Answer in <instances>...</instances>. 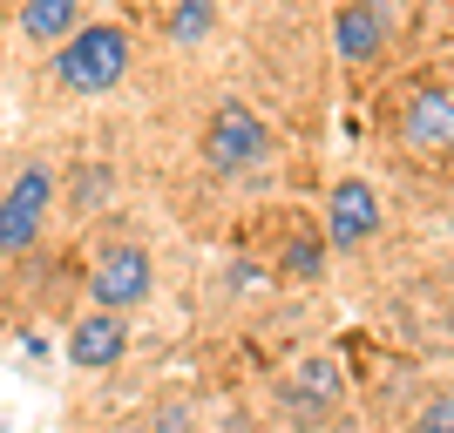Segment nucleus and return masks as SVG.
<instances>
[{
	"label": "nucleus",
	"instance_id": "f257e3e1",
	"mask_svg": "<svg viewBox=\"0 0 454 433\" xmlns=\"http://www.w3.org/2000/svg\"><path fill=\"white\" fill-rule=\"evenodd\" d=\"M122 75H129V35H122L115 20L75 27V35L55 48V81L68 95H109Z\"/></svg>",
	"mask_w": 454,
	"mask_h": 433
},
{
	"label": "nucleus",
	"instance_id": "f03ea898",
	"mask_svg": "<svg viewBox=\"0 0 454 433\" xmlns=\"http://www.w3.org/2000/svg\"><path fill=\"white\" fill-rule=\"evenodd\" d=\"M204 163L217 176L265 170V163H271V129L245 109V102H224V109L210 115V129H204Z\"/></svg>",
	"mask_w": 454,
	"mask_h": 433
},
{
	"label": "nucleus",
	"instance_id": "7ed1b4c3",
	"mask_svg": "<svg viewBox=\"0 0 454 433\" xmlns=\"http://www.w3.org/2000/svg\"><path fill=\"white\" fill-rule=\"evenodd\" d=\"M48 204H55V170H48V163H27V170L7 183V197H0V258H14V251L35 244L41 224H48Z\"/></svg>",
	"mask_w": 454,
	"mask_h": 433
},
{
	"label": "nucleus",
	"instance_id": "20e7f679",
	"mask_svg": "<svg viewBox=\"0 0 454 433\" xmlns=\"http://www.w3.org/2000/svg\"><path fill=\"white\" fill-rule=\"evenodd\" d=\"M150 284H156L150 251H136V244H109L102 258H95V271H89L95 312H129V305L150 298Z\"/></svg>",
	"mask_w": 454,
	"mask_h": 433
},
{
	"label": "nucleus",
	"instance_id": "39448f33",
	"mask_svg": "<svg viewBox=\"0 0 454 433\" xmlns=\"http://www.w3.org/2000/svg\"><path fill=\"white\" fill-rule=\"evenodd\" d=\"M373 230H380L373 183H366V176H340L333 197H325V244H333V251H353V244H366Z\"/></svg>",
	"mask_w": 454,
	"mask_h": 433
},
{
	"label": "nucleus",
	"instance_id": "423d86ee",
	"mask_svg": "<svg viewBox=\"0 0 454 433\" xmlns=\"http://www.w3.org/2000/svg\"><path fill=\"white\" fill-rule=\"evenodd\" d=\"M400 143H407V150H427V156L454 150V95L448 89H420L414 102L400 109Z\"/></svg>",
	"mask_w": 454,
	"mask_h": 433
},
{
	"label": "nucleus",
	"instance_id": "0eeeda50",
	"mask_svg": "<svg viewBox=\"0 0 454 433\" xmlns=\"http://www.w3.org/2000/svg\"><path fill=\"white\" fill-rule=\"evenodd\" d=\"M333 48L340 61H373L387 48V0H346L333 14Z\"/></svg>",
	"mask_w": 454,
	"mask_h": 433
},
{
	"label": "nucleus",
	"instance_id": "6e6552de",
	"mask_svg": "<svg viewBox=\"0 0 454 433\" xmlns=\"http://www.w3.org/2000/svg\"><path fill=\"white\" fill-rule=\"evenodd\" d=\"M122 352H129V325H122V312H89V319L75 325V339H68V359H75L82 373H102V366H115Z\"/></svg>",
	"mask_w": 454,
	"mask_h": 433
},
{
	"label": "nucleus",
	"instance_id": "1a4fd4ad",
	"mask_svg": "<svg viewBox=\"0 0 454 433\" xmlns=\"http://www.w3.org/2000/svg\"><path fill=\"white\" fill-rule=\"evenodd\" d=\"M20 27L35 48H61V41L82 27V0H27L20 7Z\"/></svg>",
	"mask_w": 454,
	"mask_h": 433
},
{
	"label": "nucleus",
	"instance_id": "9d476101",
	"mask_svg": "<svg viewBox=\"0 0 454 433\" xmlns=\"http://www.w3.org/2000/svg\"><path fill=\"white\" fill-rule=\"evenodd\" d=\"M299 393L319 399V406H333V399H340V366H333V359H305L299 366Z\"/></svg>",
	"mask_w": 454,
	"mask_h": 433
},
{
	"label": "nucleus",
	"instance_id": "9b49d317",
	"mask_svg": "<svg viewBox=\"0 0 454 433\" xmlns=\"http://www.w3.org/2000/svg\"><path fill=\"white\" fill-rule=\"evenodd\" d=\"M210 20H217V7H210V0H176V14H170V35L190 48V41H204V35H210Z\"/></svg>",
	"mask_w": 454,
	"mask_h": 433
},
{
	"label": "nucleus",
	"instance_id": "f8f14e48",
	"mask_svg": "<svg viewBox=\"0 0 454 433\" xmlns=\"http://www.w3.org/2000/svg\"><path fill=\"white\" fill-rule=\"evenodd\" d=\"M319 264H325L319 237H292V244H285V278H319Z\"/></svg>",
	"mask_w": 454,
	"mask_h": 433
},
{
	"label": "nucleus",
	"instance_id": "ddd939ff",
	"mask_svg": "<svg viewBox=\"0 0 454 433\" xmlns=\"http://www.w3.org/2000/svg\"><path fill=\"white\" fill-rule=\"evenodd\" d=\"M109 170H102V163H89V170H82V183H75V210H95V204H109Z\"/></svg>",
	"mask_w": 454,
	"mask_h": 433
},
{
	"label": "nucleus",
	"instance_id": "4468645a",
	"mask_svg": "<svg viewBox=\"0 0 454 433\" xmlns=\"http://www.w3.org/2000/svg\"><path fill=\"white\" fill-rule=\"evenodd\" d=\"M420 433H454V386L441 399H427V414H420Z\"/></svg>",
	"mask_w": 454,
	"mask_h": 433
},
{
	"label": "nucleus",
	"instance_id": "2eb2a0df",
	"mask_svg": "<svg viewBox=\"0 0 454 433\" xmlns=\"http://www.w3.org/2000/svg\"><path fill=\"white\" fill-rule=\"evenodd\" d=\"M0 27H7V0H0Z\"/></svg>",
	"mask_w": 454,
	"mask_h": 433
}]
</instances>
